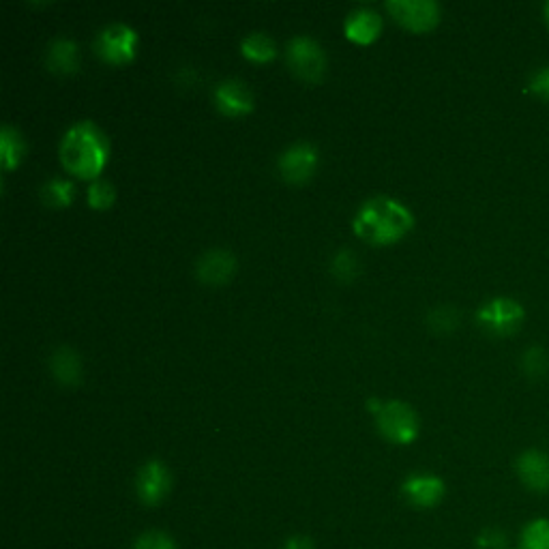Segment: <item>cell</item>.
<instances>
[{
	"mask_svg": "<svg viewBox=\"0 0 549 549\" xmlns=\"http://www.w3.org/2000/svg\"><path fill=\"white\" fill-rule=\"evenodd\" d=\"M414 226V215L399 200L374 196L365 200L352 219L356 236L372 245H389L399 241Z\"/></svg>",
	"mask_w": 549,
	"mask_h": 549,
	"instance_id": "cell-1",
	"label": "cell"
},
{
	"mask_svg": "<svg viewBox=\"0 0 549 549\" xmlns=\"http://www.w3.org/2000/svg\"><path fill=\"white\" fill-rule=\"evenodd\" d=\"M61 161L67 172L80 178H97L108 161V140L93 121L73 123L61 140Z\"/></svg>",
	"mask_w": 549,
	"mask_h": 549,
	"instance_id": "cell-2",
	"label": "cell"
},
{
	"mask_svg": "<svg viewBox=\"0 0 549 549\" xmlns=\"http://www.w3.org/2000/svg\"><path fill=\"white\" fill-rule=\"evenodd\" d=\"M367 404L372 408L378 432L389 442L410 444L417 440L419 417H417V410H414L410 404L399 402V399L380 402L376 397H369Z\"/></svg>",
	"mask_w": 549,
	"mask_h": 549,
	"instance_id": "cell-3",
	"label": "cell"
},
{
	"mask_svg": "<svg viewBox=\"0 0 549 549\" xmlns=\"http://www.w3.org/2000/svg\"><path fill=\"white\" fill-rule=\"evenodd\" d=\"M286 63L294 76L307 82L322 80L326 71V56L320 43L309 35H296L286 46Z\"/></svg>",
	"mask_w": 549,
	"mask_h": 549,
	"instance_id": "cell-4",
	"label": "cell"
},
{
	"mask_svg": "<svg viewBox=\"0 0 549 549\" xmlns=\"http://www.w3.org/2000/svg\"><path fill=\"white\" fill-rule=\"evenodd\" d=\"M138 35L125 22H112L99 28L95 35V52L110 65H125L136 56Z\"/></svg>",
	"mask_w": 549,
	"mask_h": 549,
	"instance_id": "cell-5",
	"label": "cell"
},
{
	"mask_svg": "<svg viewBox=\"0 0 549 549\" xmlns=\"http://www.w3.org/2000/svg\"><path fill=\"white\" fill-rule=\"evenodd\" d=\"M526 318L524 307L507 296H498L489 303L481 305L477 311V322L483 326V331L496 337H509Z\"/></svg>",
	"mask_w": 549,
	"mask_h": 549,
	"instance_id": "cell-6",
	"label": "cell"
},
{
	"mask_svg": "<svg viewBox=\"0 0 549 549\" xmlns=\"http://www.w3.org/2000/svg\"><path fill=\"white\" fill-rule=\"evenodd\" d=\"M387 11L408 31L425 33L440 22V5L436 0H387Z\"/></svg>",
	"mask_w": 549,
	"mask_h": 549,
	"instance_id": "cell-7",
	"label": "cell"
},
{
	"mask_svg": "<svg viewBox=\"0 0 549 549\" xmlns=\"http://www.w3.org/2000/svg\"><path fill=\"white\" fill-rule=\"evenodd\" d=\"M277 168L288 183L301 185L309 181L318 168V148L305 140L294 142L279 153Z\"/></svg>",
	"mask_w": 549,
	"mask_h": 549,
	"instance_id": "cell-8",
	"label": "cell"
},
{
	"mask_svg": "<svg viewBox=\"0 0 549 549\" xmlns=\"http://www.w3.org/2000/svg\"><path fill=\"white\" fill-rule=\"evenodd\" d=\"M172 489L170 468L161 459H146L136 474V494L146 507H159Z\"/></svg>",
	"mask_w": 549,
	"mask_h": 549,
	"instance_id": "cell-9",
	"label": "cell"
},
{
	"mask_svg": "<svg viewBox=\"0 0 549 549\" xmlns=\"http://www.w3.org/2000/svg\"><path fill=\"white\" fill-rule=\"evenodd\" d=\"M402 494L414 509H434L447 494V485L432 472H414L402 483Z\"/></svg>",
	"mask_w": 549,
	"mask_h": 549,
	"instance_id": "cell-10",
	"label": "cell"
},
{
	"mask_svg": "<svg viewBox=\"0 0 549 549\" xmlns=\"http://www.w3.org/2000/svg\"><path fill=\"white\" fill-rule=\"evenodd\" d=\"M194 271L202 284L221 286L232 279V275L236 271V256L230 249L211 247V249L202 251V254L196 258Z\"/></svg>",
	"mask_w": 549,
	"mask_h": 549,
	"instance_id": "cell-11",
	"label": "cell"
},
{
	"mask_svg": "<svg viewBox=\"0 0 549 549\" xmlns=\"http://www.w3.org/2000/svg\"><path fill=\"white\" fill-rule=\"evenodd\" d=\"M213 101L224 116H243L254 110V93L239 78H226L215 86Z\"/></svg>",
	"mask_w": 549,
	"mask_h": 549,
	"instance_id": "cell-12",
	"label": "cell"
},
{
	"mask_svg": "<svg viewBox=\"0 0 549 549\" xmlns=\"http://www.w3.org/2000/svg\"><path fill=\"white\" fill-rule=\"evenodd\" d=\"M517 477L530 492L534 494H547L549 492V455L530 449L517 457L515 462Z\"/></svg>",
	"mask_w": 549,
	"mask_h": 549,
	"instance_id": "cell-13",
	"label": "cell"
},
{
	"mask_svg": "<svg viewBox=\"0 0 549 549\" xmlns=\"http://www.w3.org/2000/svg\"><path fill=\"white\" fill-rule=\"evenodd\" d=\"M46 65L56 76H69L76 73L80 65L78 43L67 35H56L46 48Z\"/></svg>",
	"mask_w": 549,
	"mask_h": 549,
	"instance_id": "cell-14",
	"label": "cell"
},
{
	"mask_svg": "<svg viewBox=\"0 0 549 549\" xmlns=\"http://www.w3.org/2000/svg\"><path fill=\"white\" fill-rule=\"evenodd\" d=\"M48 365L54 380L58 384H63V387H76V384H80L84 367H82L80 354L71 346H65V344L56 346L50 354Z\"/></svg>",
	"mask_w": 549,
	"mask_h": 549,
	"instance_id": "cell-15",
	"label": "cell"
},
{
	"mask_svg": "<svg viewBox=\"0 0 549 549\" xmlns=\"http://www.w3.org/2000/svg\"><path fill=\"white\" fill-rule=\"evenodd\" d=\"M382 28V18L378 11L372 7H356L352 9L346 22H344V33L354 43H372Z\"/></svg>",
	"mask_w": 549,
	"mask_h": 549,
	"instance_id": "cell-16",
	"label": "cell"
},
{
	"mask_svg": "<svg viewBox=\"0 0 549 549\" xmlns=\"http://www.w3.org/2000/svg\"><path fill=\"white\" fill-rule=\"evenodd\" d=\"M26 153V144L22 133L13 125L0 127V159H3V168L9 172L18 166Z\"/></svg>",
	"mask_w": 549,
	"mask_h": 549,
	"instance_id": "cell-17",
	"label": "cell"
},
{
	"mask_svg": "<svg viewBox=\"0 0 549 549\" xmlns=\"http://www.w3.org/2000/svg\"><path fill=\"white\" fill-rule=\"evenodd\" d=\"M241 54L247 58V61L269 63L271 58H275V54H277L275 39L262 31L249 33L241 41Z\"/></svg>",
	"mask_w": 549,
	"mask_h": 549,
	"instance_id": "cell-18",
	"label": "cell"
},
{
	"mask_svg": "<svg viewBox=\"0 0 549 549\" xmlns=\"http://www.w3.org/2000/svg\"><path fill=\"white\" fill-rule=\"evenodd\" d=\"M73 196H76V187H73L69 178L54 176L41 185V200L43 204L52 206V209H65V206L71 204Z\"/></svg>",
	"mask_w": 549,
	"mask_h": 549,
	"instance_id": "cell-19",
	"label": "cell"
},
{
	"mask_svg": "<svg viewBox=\"0 0 549 549\" xmlns=\"http://www.w3.org/2000/svg\"><path fill=\"white\" fill-rule=\"evenodd\" d=\"M519 549H549V517H537L519 532Z\"/></svg>",
	"mask_w": 549,
	"mask_h": 549,
	"instance_id": "cell-20",
	"label": "cell"
},
{
	"mask_svg": "<svg viewBox=\"0 0 549 549\" xmlns=\"http://www.w3.org/2000/svg\"><path fill=\"white\" fill-rule=\"evenodd\" d=\"M88 204H91V209L95 211H106L112 206L114 198H116V191L112 187L110 181H106V178H95V181L88 185Z\"/></svg>",
	"mask_w": 549,
	"mask_h": 549,
	"instance_id": "cell-21",
	"label": "cell"
},
{
	"mask_svg": "<svg viewBox=\"0 0 549 549\" xmlns=\"http://www.w3.org/2000/svg\"><path fill=\"white\" fill-rule=\"evenodd\" d=\"M331 273L339 281H352L359 273V260L352 249H339L331 260Z\"/></svg>",
	"mask_w": 549,
	"mask_h": 549,
	"instance_id": "cell-22",
	"label": "cell"
},
{
	"mask_svg": "<svg viewBox=\"0 0 549 549\" xmlns=\"http://www.w3.org/2000/svg\"><path fill=\"white\" fill-rule=\"evenodd\" d=\"M522 369H524V374L532 380L545 378L549 372V354L539 346L530 348L522 359Z\"/></svg>",
	"mask_w": 549,
	"mask_h": 549,
	"instance_id": "cell-23",
	"label": "cell"
},
{
	"mask_svg": "<svg viewBox=\"0 0 549 549\" xmlns=\"http://www.w3.org/2000/svg\"><path fill=\"white\" fill-rule=\"evenodd\" d=\"M457 309L451 307V305H442V307H434L432 311L427 314V324L432 326L434 331H453L457 326Z\"/></svg>",
	"mask_w": 549,
	"mask_h": 549,
	"instance_id": "cell-24",
	"label": "cell"
},
{
	"mask_svg": "<svg viewBox=\"0 0 549 549\" xmlns=\"http://www.w3.org/2000/svg\"><path fill=\"white\" fill-rule=\"evenodd\" d=\"M133 549H178L176 541L170 537L168 532L161 530H148L136 539Z\"/></svg>",
	"mask_w": 549,
	"mask_h": 549,
	"instance_id": "cell-25",
	"label": "cell"
},
{
	"mask_svg": "<svg viewBox=\"0 0 549 549\" xmlns=\"http://www.w3.org/2000/svg\"><path fill=\"white\" fill-rule=\"evenodd\" d=\"M474 545H477V549H509V537L500 528H485Z\"/></svg>",
	"mask_w": 549,
	"mask_h": 549,
	"instance_id": "cell-26",
	"label": "cell"
},
{
	"mask_svg": "<svg viewBox=\"0 0 549 549\" xmlns=\"http://www.w3.org/2000/svg\"><path fill=\"white\" fill-rule=\"evenodd\" d=\"M528 91L543 101H549V67H543V69L532 73Z\"/></svg>",
	"mask_w": 549,
	"mask_h": 549,
	"instance_id": "cell-27",
	"label": "cell"
},
{
	"mask_svg": "<svg viewBox=\"0 0 549 549\" xmlns=\"http://www.w3.org/2000/svg\"><path fill=\"white\" fill-rule=\"evenodd\" d=\"M284 549H316V547H314V541L305 537V534H294V537L286 541Z\"/></svg>",
	"mask_w": 549,
	"mask_h": 549,
	"instance_id": "cell-28",
	"label": "cell"
},
{
	"mask_svg": "<svg viewBox=\"0 0 549 549\" xmlns=\"http://www.w3.org/2000/svg\"><path fill=\"white\" fill-rule=\"evenodd\" d=\"M545 18H547V22H549V3L545 5Z\"/></svg>",
	"mask_w": 549,
	"mask_h": 549,
	"instance_id": "cell-29",
	"label": "cell"
}]
</instances>
